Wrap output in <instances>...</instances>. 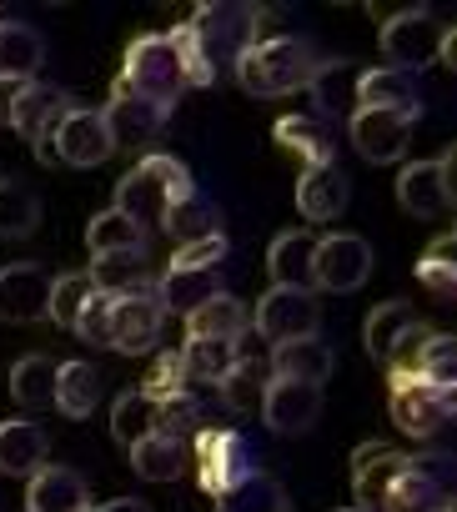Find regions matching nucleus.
<instances>
[{
    "mask_svg": "<svg viewBox=\"0 0 457 512\" xmlns=\"http://www.w3.org/2000/svg\"><path fill=\"white\" fill-rule=\"evenodd\" d=\"M116 91L146 96V101H156V106H166V111L191 91V81H186V71H181V56H176V46H171L166 31L136 36V41L126 46V61H121Z\"/></svg>",
    "mask_w": 457,
    "mask_h": 512,
    "instance_id": "4",
    "label": "nucleus"
},
{
    "mask_svg": "<svg viewBox=\"0 0 457 512\" xmlns=\"http://www.w3.org/2000/svg\"><path fill=\"white\" fill-rule=\"evenodd\" d=\"M262 417L277 437H302L317 427L322 417V387H307V382H287V377H272L267 392H262Z\"/></svg>",
    "mask_w": 457,
    "mask_h": 512,
    "instance_id": "15",
    "label": "nucleus"
},
{
    "mask_svg": "<svg viewBox=\"0 0 457 512\" xmlns=\"http://www.w3.org/2000/svg\"><path fill=\"white\" fill-rule=\"evenodd\" d=\"M252 322H257V337H267V342L277 347V342L317 337V327H322V307H317V297H312V292H287V287H272V292L257 302Z\"/></svg>",
    "mask_w": 457,
    "mask_h": 512,
    "instance_id": "10",
    "label": "nucleus"
},
{
    "mask_svg": "<svg viewBox=\"0 0 457 512\" xmlns=\"http://www.w3.org/2000/svg\"><path fill=\"white\" fill-rule=\"evenodd\" d=\"M352 106L357 111H397V116H422V96H417V76H402V71H387V66H372L357 76V91H352Z\"/></svg>",
    "mask_w": 457,
    "mask_h": 512,
    "instance_id": "18",
    "label": "nucleus"
},
{
    "mask_svg": "<svg viewBox=\"0 0 457 512\" xmlns=\"http://www.w3.org/2000/svg\"><path fill=\"white\" fill-rule=\"evenodd\" d=\"M76 101H71V91H56V86H31L21 101H16V111H11V126H16V136L21 141H41V136H51L61 121H66V111H71Z\"/></svg>",
    "mask_w": 457,
    "mask_h": 512,
    "instance_id": "26",
    "label": "nucleus"
},
{
    "mask_svg": "<svg viewBox=\"0 0 457 512\" xmlns=\"http://www.w3.org/2000/svg\"><path fill=\"white\" fill-rule=\"evenodd\" d=\"M452 166H457V151L447 146L437 161H412L402 176H397V201H402V211H412V216H422V221H432V216H442L447 206H452Z\"/></svg>",
    "mask_w": 457,
    "mask_h": 512,
    "instance_id": "11",
    "label": "nucleus"
},
{
    "mask_svg": "<svg viewBox=\"0 0 457 512\" xmlns=\"http://www.w3.org/2000/svg\"><path fill=\"white\" fill-rule=\"evenodd\" d=\"M226 292V282H221V272H191V267H166V277L156 282V302H161V312L171 317H191L196 307H206L211 297H221Z\"/></svg>",
    "mask_w": 457,
    "mask_h": 512,
    "instance_id": "24",
    "label": "nucleus"
},
{
    "mask_svg": "<svg viewBox=\"0 0 457 512\" xmlns=\"http://www.w3.org/2000/svg\"><path fill=\"white\" fill-rule=\"evenodd\" d=\"M312 251H317V236L312 231H282L267 251V277L272 287H287V292H312Z\"/></svg>",
    "mask_w": 457,
    "mask_h": 512,
    "instance_id": "25",
    "label": "nucleus"
},
{
    "mask_svg": "<svg viewBox=\"0 0 457 512\" xmlns=\"http://www.w3.org/2000/svg\"><path fill=\"white\" fill-rule=\"evenodd\" d=\"M262 6H196V16L186 21L201 61L211 66V76L221 71H237V61L262 41Z\"/></svg>",
    "mask_w": 457,
    "mask_h": 512,
    "instance_id": "3",
    "label": "nucleus"
},
{
    "mask_svg": "<svg viewBox=\"0 0 457 512\" xmlns=\"http://www.w3.org/2000/svg\"><path fill=\"white\" fill-rule=\"evenodd\" d=\"M272 136H277L282 151H292V156L302 161V171L337 161V136H332V126L317 121V116H282V121L272 126Z\"/></svg>",
    "mask_w": 457,
    "mask_h": 512,
    "instance_id": "23",
    "label": "nucleus"
},
{
    "mask_svg": "<svg viewBox=\"0 0 457 512\" xmlns=\"http://www.w3.org/2000/svg\"><path fill=\"white\" fill-rule=\"evenodd\" d=\"M86 277H91V287L101 297H126V292L156 282L146 272V251H101V256H91V272Z\"/></svg>",
    "mask_w": 457,
    "mask_h": 512,
    "instance_id": "28",
    "label": "nucleus"
},
{
    "mask_svg": "<svg viewBox=\"0 0 457 512\" xmlns=\"http://www.w3.org/2000/svg\"><path fill=\"white\" fill-rule=\"evenodd\" d=\"M56 367L46 352H26L16 367H11V397L26 407V412H41V407H56Z\"/></svg>",
    "mask_w": 457,
    "mask_h": 512,
    "instance_id": "34",
    "label": "nucleus"
},
{
    "mask_svg": "<svg viewBox=\"0 0 457 512\" xmlns=\"http://www.w3.org/2000/svg\"><path fill=\"white\" fill-rule=\"evenodd\" d=\"M347 201H352V181H347V171L337 161L332 166H312V171L297 176V211L307 221H337L347 211Z\"/></svg>",
    "mask_w": 457,
    "mask_h": 512,
    "instance_id": "21",
    "label": "nucleus"
},
{
    "mask_svg": "<svg viewBox=\"0 0 457 512\" xmlns=\"http://www.w3.org/2000/svg\"><path fill=\"white\" fill-rule=\"evenodd\" d=\"M387 382H392V422L407 437L427 442V437L447 432V422H452V392H437L422 377H402V372H387Z\"/></svg>",
    "mask_w": 457,
    "mask_h": 512,
    "instance_id": "9",
    "label": "nucleus"
},
{
    "mask_svg": "<svg viewBox=\"0 0 457 512\" xmlns=\"http://www.w3.org/2000/svg\"><path fill=\"white\" fill-rule=\"evenodd\" d=\"M166 36H171V46H176V56H181V71H186V81H191V86H211L216 76H211V66L201 61V51H196L191 31H186V26H176V31H166Z\"/></svg>",
    "mask_w": 457,
    "mask_h": 512,
    "instance_id": "49",
    "label": "nucleus"
},
{
    "mask_svg": "<svg viewBox=\"0 0 457 512\" xmlns=\"http://www.w3.org/2000/svg\"><path fill=\"white\" fill-rule=\"evenodd\" d=\"M412 327H417V317H412V307H407V302H382V307H372V312H367V322H362V347H367V357L387 367L392 347H397Z\"/></svg>",
    "mask_w": 457,
    "mask_h": 512,
    "instance_id": "33",
    "label": "nucleus"
},
{
    "mask_svg": "<svg viewBox=\"0 0 457 512\" xmlns=\"http://www.w3.org/2000/svg\"><path fill=\"white\" fill-rule=\"evenodd\" d=\"M86 246H91V256H101V251H146V226H136L131 216H121V211L111 206V211L91 216Z\"/></svg>",
    "mask_w": 457,
    "mask_h": 512,
    "instance_id": "40",
    "label": "nucleus"
},
{
    "mask_svg": "<svg viewBox=\"0 0 457 512\" xmlns=\"http://www.w3.org/2000/svg\"><path fill=\"white\" fill-rule=\"evenodd\" d=\"M447 21L427 6L417 11H397L382 21V56H387V71H402V76H417L427 71L437 56H442V41H447Z\"/></svg>",
    "mask_w": 457,
    "mask_h": 512,
    "instance_id": "5",
    "label": "nucleus"
},
{
    "mask_svg": "<svg viewBox=\"0 0 457 512\" xmlns=\"http://www.w3.org/2000/svg\"><path fill=\"white\" fill-rule=\"evenodd\" d=\"M106 327H111V347L126 352V357H146L156 342H161V327H166V312L156 302V282L126 292V297H111V312H106Z\"/></svg>",
    "mask_w": 457,
    "mask_h": 512,
    "instance_id": "7",
    "label": "nucleus"
},
{
    "mask_svg": "<svg viewBox=\"0 0 457 512\" xmlns=\"http://www.w3.org/2000/svg\"><path fill=\"white\" fill-rule=\"evenodd\" d=\"M176 357H181L186 382H206V387H216L226 372L242 362L237 357V342H221V337H186V347Z\"/></svg>",
    "mask_w": 457,
    "mask_h": 512,
    "instance_id": "32",
    "label": "nucleus"
},
{
    "mask_svg": "<svg viewBox=\"0 0 457 512\" xmlns=\"http://www.w3.org/2000/svg\"><path fill=\"white\" fill-rule=\"evenodd\" d=\"M56 156H61V166H81V171L111 161L116 156V141L106 131V116L91 111V106H71L66 121L56 126Z\"/></svg>",
    "mask_w": 457,
    "mask_h": 512,
    "instance_id": "14",
    "label": "nucleus"
},
{
    "mask_svg": "<svg viewBox=\"0 0 457 512\" xmlns=\"http://www.w3.org/2000/svg\"><path fill=\"white\" fill-rule=\"evenodd\" d=\"M412 377H422V382L437 387V392H452V387H457V342H452L447 332H432V337L422 342V352H417Z\"/></svg>",
    "mask_w": 457,
    "mask_h": 512,
    "instance_id": "44",
    "label": "nucleus"
},
{
    "mask_svg": "<svg viewBox=\"0 0 457 512\" xmlns=\"http://www.w3.org/2000/svg\"><path fill=\"white\" fill-rule=\"evenodd\" d=\"M91 512H151L141 497H111V502H101V507H91Z\"/></svg>",
    "mask_w": 457,
    "mask_h": 512,
    "instance_id": "52",
    "label": "nucleus"
},
{
    "mask_svg": "<svg viewBox=\"0 0 457 512\" xmlns=\"http://www.w3.org/2000/svg\"><path fill=\"white\" fill-rule=\"evenodd\" d=\"M161 231H166L176 246H191V241L221 236V211H216V201H206L201 191H191V196H181V201L161 216Z\"/></svg>",
    "mask_w": 457,
    "mask_h": 512,
    "instance_id": "30",
    "label": "nucleus"
},
{
    "mask_svg": "<svg viewBox=\"0 0 457 512\" xmlns=\"http://www.w3.org/2000/svg\"><path fill=\"white\" fill-rule=\"evenodd\" d=\"M131 467L146 482H176L186 472V447L171 442V437H161V432H151V437H141L131 447Z\"/></svg>",
    "mask_w": 457,
    "mask_h": 512,
    "instance_id": "39",
    "label": "nucleus"
},
{
    "mask_svg": "<svg viewBox=\"0 0 457 512\" xmlns=\"http://www.w3.org/2000/svg\"><path fill=\"white\" fill-rule=\"evenodd\" d=\"M186 337H221V342H237L242 332H252V312L232 297V292H221V297H211L206 307H196L191 317H186Z\"/></svg>",
    "mask_w": 457,
    "mask_h": 512,
    "instance_id": "37",
    "label": "nucleus"
},
{
    "mask_svg": "<svg viewBox=\"0 0 457 512\" xmlns=\"http://www.w3.org/2000/svg\"><path fill=\"white\" fill-rule=\"evenodd\" d=\"M267 382H272L267 362H262V357H242L232 372H226V377L216 382V397L226 402V412H237V417H257V412H262V392H267Z\"/></svg>",
    "mask_w": 457,
    "mask_h": 512,
    "instance_id": "29",
    "label": "nucleus"
},
{
    "mask_svg": "<svg viewBox=\"0 0 457 512\" xmlns=\"http://www.w3.org/2000/svg\"><path fill=\"white\" fill-rule=\"evenodd\" d=\"M96 402H101V372L91 367V362H61L56 367V407L71 417V422H81V417H91L96 412Z\"/></svg>",
    "mask_w": 457,
    "mask_h": 512,
    "instance_id": "35",
    "label": "nucleus"
},
{
    "mask_svg": "<svg viewBox=\"0 0 457 512\" xmlns=\"http://www.w3.org/2000/svg\"><path fill=\"white\" fill-rule=\"evenodd\" d=\"M357 76H362V66L357 61H347V56H337V61H322L317 66V76H312V106H317V121L322 116H337L347 101H352V91H357Z\"/></svg>",
    "mask_w": 457,
    "mask_h": 512,
    "instance_id": "38",
    "label": "nucleus"
},
{
    "mask_svg": "<svg viewBox=\"0 0 457 512\" xmlns=\"http://www.w3.org/2000/svg\"><path fill=\"white\" fill-rule=\"evenodd\" d=\"M151 432H156V402L141 397V387H126V392L111 402V437L126 442V447H136V442L151 437Z\"/></svg>",
    "mask_w": 457,
    "mask_h": 512,
    "instance_id": "41",
    "label": "nucleus"
},
{
    "mask_svg": "<svg viewBox=\"0 0 457 512\" xmlns=\"http://www.w3.org/2000/svg\"><path fill=\"white\" fill-rule=\"evenodd\" d=\"M36 81H11V76H0V126H11V111H16V101L31 91Z\"/></svg>",
    "mask_w": 457,
    "mask_h": 512,
    "instance_id": "50",
    "label": "nucleus"
},
{
    "mask_svg": "<svg viewBox=\"0 0 457 512\" xmlns=\"http://www.w3.org/2000/svg\"><path fill=\"white\" fill-rule=\"evenodd\" d=\"M337 512H362V507H337Z\"/></svg>",
    "mask_w": 457,
    "mask_h": 512,
    "instance_id": "54",
    "label": "nucleus"
},
{
    "mask_svg": "<svg viewBox=\"0 0 457 512\" xmlns=\"http://www.w3.org/2000/svg\"><path fill=\"white\" fill-rule=\"evenodd\" d=\"M412 116H397V111H352L347 121V136L357 146L362 161L372 166H392L407 156V141H412Z\"/></svg>",
    "mask_w": 457,
    "mask_h": 512,
    "instance_id": "13",
    "label": "nucleus"
},
{
    "mask_svg": "<svg viewBox=\"0 0 457 512\" xmlns=\"http://www.w3.org/2000/svg\"><path fill=\"white\" fill-rule=\"evenodd\" d=\"M402 457L407 452H397L387 442H362L352 452V492H357L362 512H382L387 507V492H392V477H397Z\"/></svg>",
    "mask_w": 457,
    "mask_h": 512,
    "instance_id": "17",
    "label": "nucleus"
},
{
    "mask_svg": "<svg viewBox=\"0 0 457 512\" xmlns=\"http://www.w3.org/2000/svg\"><path fill=\"white\" fill-rule=\"evenodd\" d=\"M226 256H232V241L221 236H206V241H191V246H176L171 251V267H191V272H221Z\"/></svg>",
    "mask_w": 457,
    "mask_h": 512,
    "instance_id": "47",
    "label": "nucleus"
},
{
    "mask_svg": "<svg viewBox=\"0 0 457 512\" xmlns=\"http://www.w3.org/2000/svg\"><path fill=\"white\" fill-rule=\"evenodd\" d=\"M417 282L442 302L457 292V236H437L427 256H417Z\"/></svg>",
    "mask_w": 457,
    "mask_h": 512,
    "instance_id": "43",
    "label": "nucleus"
},
{
    "mask_svg": "<svg viewBox=\"0 0 457 512\" xmlns=\"http://www.w3.org/2000/svg\"><path fill=\"white\" fill-rule=\"evenodd\" d=\"M106 312H111V297H101V292H96V297L86 302V312L76 317V327H71V332H76L81 342H91V347H111V327H106Z\"/></svg>",
    "mask_w": 457,
    "mask_h": 512,
    "instance_id": "48",
    "label": "nucleus"
},
{
    "mask_svg": "<svg viewBox=\"0 0 457 512\" xmlns=\"http://www.w3.org/2000/svg\"><path fill=\"white\" fill-rule=\"evenodd\" d=\"M322 56L307 36H262L242 61H237V81L252 96H297L312 86Z\"/></svg>",
    "mask_w": 457,
    "mask_h": 512,
    "instance_id": "1",
    "label": "nucleus"
},
{
    "mask_svg": "<svg viewBox=\"0 0 457 512\" xmlns=\"http://www.w3.org/2000/svg\"><path fill=\"white\" fill-rule=\"evenodd\" d=\"M91 507V487L76 467L66 462H46L41 472H31L26 487V512H86Z\"/></svg>",
    "mask_w": 457,
    "mask_h": 512,
    "instance_id": "19",
    "label": "nucleus"
},
{
    "mask_svg": "<svg viewBox=\"0 0 457 512\" xmlns=\"http://www.w3.org/2000/svg\"><path fill=\"white\" fill-rule=\"evenodd\" d=\"M257 462H252V442L232 427H206L196 437V477H201V492L221 497L226 487H237L242 477H252Z\"/></svg>",
    "mask_w": 457,
    "mask_h": 512,
    "instance_id": "8",
    "label": "nucleus"
},
{
    "mask_svg": "<svg viewBox=\"0 0 457 512\" xmlns=\"http://www.w3.org/2000/svg\"><path fill=\"white\" fill-rule=\"evenodd\" d=\"M191 191H196L191 171H186L176 156L151 151V156H141V161L116 181V211L131 216L136 226H161V216H166L181 196H191Z\"/></svg>",
    "mask_w": 457,
    "mask_h": 512,
    "instance_id": "2",
    "label": "nucleus"
},
{
    "mask_svg": "<svg viewBox=\"0 0 457 512\" xmlns=\"http://www.w3.org/2000/svg\"><path fill=\"white\" fill-rule=\"evenodd\" d=\"M31 151H36V161H41V166H61V156H56V131H51V136H41V141H31Z\"/></svg>",
    "mask_w": 457,
    "mask_h": 512,
    "instance_id": "51",
    "label": "nucleus"
},
{
    "mask_svg": "<svg viewBox=\"0 0 457 512\" xmlns=\"http://www.w3.org/2000/svg\"><path fill=\"white\" fill-rule=\"evenodd\" d=\"M106 116V131H111V141H116V151L126 146V151H136V146H151L156 136H161V126H166V106H156V101H146V96H131V91H111V106L101 111Z\"/></svg>",
    "mask_w": 457,
    "mask_h": 512,
    "instance_id": "16",
    "label": "nucleus"
},
{
    "mask_svg": "<svg viewBox=\"0 0 457 512\" xmlns=\"http://www.w3.org/2000/svg\"><path fill=\"white\" fill-rule=\"evenodd\" d=\"M211 502H216V512H292L287 487H282L277 477H267V472L242 477L237 487H226V492L211 497Z\"/></svg>",
    "mask_w": 457,
    "mask_h": 512,
    "instance_id": "36",
    "label": "nucleus"
},
{
    "mask_svg": "<svg viewBox=\"0 0 457 512\" xmlns=\"http://www.w3.org/2000/svg\"><path fill=\"white\" fill-rule=\"evenodd\" d=\"M267 372L272 377H287V382H307V387H322L332 372H337V352L322 342V337H297V342H277L272 357H267Z\"/></svg>",
    "mask_w": 457,
    "mask_h": 512,
    "instance_id": "20",
    "label": "nucleus"
},
{
    "mask_svg": "<svg viewBox=\"0 0 457 512\" xmlns=\"http://www.w3.org/2000/svg\"><path fill=\"white\" fill-rule=\"evenodd\" d=\"M36 231H41V196L16 176H0V241H26Z\"/></svg>",
    "mask_w": 457,
    "mask_h": 512,
    "instance_id": "31",
    "label": "nucleus"
},
{
    "mask_svg": "<svg viewBox=\"0 0 457 512\" xmlns=\"http://www.w3.org/2000/svg\"><path fill=\"white\" fill-rule=\"evenodd\" d=\"M86 512H91V507H86Z\"/></svg>",
    "mask_w": 457,
    "mask_h": 512,
    "instance_id": "55",
    "label": "nucleus"
},
{
    "mask_svg": "<svg viewBox=\"0 0 457 512\" xmlns=\"http://www.w3.org/2000/svg\"><path fill=\"white\" fill-rule=\"evenodd\" d=\"M96 297V287H91V277L86 272H66V277H51V322H61L66 332L76 327V317L86 312V302Z\"/></svg>",
    "mask_w": 457,
    "mask_h": 512,
    "instance_id": "45",
    "label": "nucleus"
},
{
    "mask_svg": "<svg viewBox=\"0 0 457 512\" xmlns=\"http://www.w3.org/2000/svg\"><path fill=\"white\" fill-rule=\"evenodd\" d=\"M41 66H46V36L26 21H0V76L36 81Z\"/></svg>",
    "mask_w": 457,
    "mask_h": 512,
    "instance_id": "27",
    "label": "nucleus"
},
{
    "mask_svg": "<svg viewBox=\"0 0 457 512\" xmlns=\"http://www.w3.org/2000/svg\"><path fill=\"white\" fill-rule=\"evenodd\" d=\"M372 241L357 236V231H332V236H317V251H312V287L322 292H357L367 277H372Z\"/></svg>",
    "mask_w": 457,
    "mask_h": 512,
    "instance_id": "6",
    "label": "nucleus"
},
{
    "mask_svg": "<svg viewBox=\"0 0 457 512\" xmlns=\"http://www.w3.org/2000/svg\"><path fill=\"white\" fill-rule=\"evenodd\" d=\"M432 512H452V502H442V507H432Z\"/></svg>",
    "mask_w": 457,
    "mask_h": 512,
    "instance_id": "53",
    "label": "nucleus"
},
{
    "mask_svg": "<svg viewBox=\"0 0 457 512\" xmlns=\"http://www.w3.org/2000/svg\"><path fill=\"white\" fill-rule=\"evenodd\" d=\"M51 312V272L41 262H11L0 267V322H46Z\"/></svg>",
    "mask_w": 457,
    "mask_h": 512,
    "instance_id": "12",
    "label": "nucleus"
},
{
    "mask_svg": "<svg viewBox=\"0 0 457 512\" xmlns=\"http://www.w3.org/2000/svg\"><path fill=\"white\" fill-rule=\"evenodd\" d=\"M51 462V437L41 422H26V417H11L0 422V472L6 477H31Z\"/></svg>",
    "mask_w": 457,
    "mask_h": 512,
    "instance_id": "22",
    "label": "nucleus"
},
{
    "mask_svg": "<svg viewBox=\"0 0 457 512\" xmlns=\"http://www.w3.org/2000/svg\"><path fill=\"white\" fill-rule=\"evenodd\" d=\"M156 432L161 437H171V442H196L201 432H206V407H201V397L196 392H181V397H171V402H161L156 407Z\"/></svg>",
    "mask_w": 457,
    "mask_h": 512,
    "instance_id": "42",
    "label": "nucleus"
},
{
    "mask_svg": "<svg viewBox=\"0 0 457 512\" xmlns=\"http://www.w3.org/2000/svg\"><path fill=\"white\" fill-rule=\"evenodd\" d=\"M181 392H191V382H186V372H181V357H176V352L156 357V367H151L146 382H141V397H151V402L161 407V402H171V397H181Z\"/></svg>",
    "mask_w": 457,
    "mask_h": 512,
    "instance_id": "46",
    "label": "nucleus"
}]
</instances>
